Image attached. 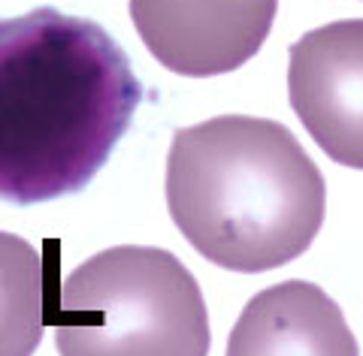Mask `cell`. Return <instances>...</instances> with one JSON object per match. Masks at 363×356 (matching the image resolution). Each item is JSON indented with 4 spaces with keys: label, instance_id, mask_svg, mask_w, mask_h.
<instances>
[{
    "label": "cell",
    "instance_id": "cell-1",
    "mask_svg": "<svg viewBox=\"0 0 363 356\" xmlns=\"http://www.w3.org/2000/svg\"><path fill=\"white\" fill-rule=\"evenodd\" d=\"M143 82L91 18L40 6L0 18V200L82 190L128 133Z\"/></svg>",
    "mask_w": 363,
    "mask_h": 356
},
{
    "label": "cell",
    "instance_id": "cell-2",
    "mask_svg": "<svg viewBox=\"0 0 363 356\" xmlns=\"http://www.w3.org/2000/svg\"><path fill=\"white\" fill-rule=\"evenodd\" d=\"M321 169L285 124L218 115L173 133L167 209L188 245L240 275L309 251L324 224Z\"/></svg>",
    "mask_w": 363,
    "mask_h": 356
},
{
    "label": "cell",
    "instance_id": "cell-3",
    "mask_svg": "<svg viewBox=\"0 0 363 356\" xmlns=\"http://www.w3.org/2000/svg\"><path fill=\"white\" fill-rule=\"evenodd\" d=\"M55 344L61 356H209L206 299L169 251L118 245L67 275Z\"/></svg>",
    "mask_w": 363,
    "mask_h": 356
},
{
    "label": "cell",
    "instance_id": "cell-4",
    "mask_svg": "<svg viewBox=\"0 0 363 356\" xmlns=\"http://www.w3.org/2000/svg\"><path fill=\"white\" fill-rule=\"evenodd\" d=\"M279 0H130L143 45L169 73L209 79L248 64L267 42Z\"/></svg>",
    "mask_w": 363,
    "mask_h": 356
},
{
    "label": "cell",
    "instance_id": "cell-5",
    "mask_svg": "<svg viewBox=\"0 0 363 356\" xmlns=\"http://www.w3.org/2000/svg\"><path fill=\"white\" fill-rule=\"evenodd\" d=\"M288 97L327 157L363 169V18L330 21L291 45Z\"/></svg>",
    "mask_w": 363,
    "mask_h": 356
},
{
    "label": "cell",
    "instance_id": "cell-6",
    "mask_svg": "<svg viewBox=\"0 0 363 356\" xmlns=\"http://www.w3.org/2000/svg\"><path fill=\"white\" fill-rule=\"evenodd\" d=\"M224 356H360L345 314L318 284L285 281L248 299Z\"/></svg>",
    "mask_w": 363,
    "mask_h": 356
},
{
    "label": "cell",
    "instance_id": "cell-7",
    "mask_svg": "<svg viewBox=\"0 0 363 356\" xmlns=\"http://www.w3.org/2000/svg\"><path fill=\"white\" fill-rule=\"evenodd\" d=\"M43 305L40 251L0 229V356H33L45 332Z\"/></svg>",
    "mask_w": 363,
    "mask_h": 356
}]
</instances>
